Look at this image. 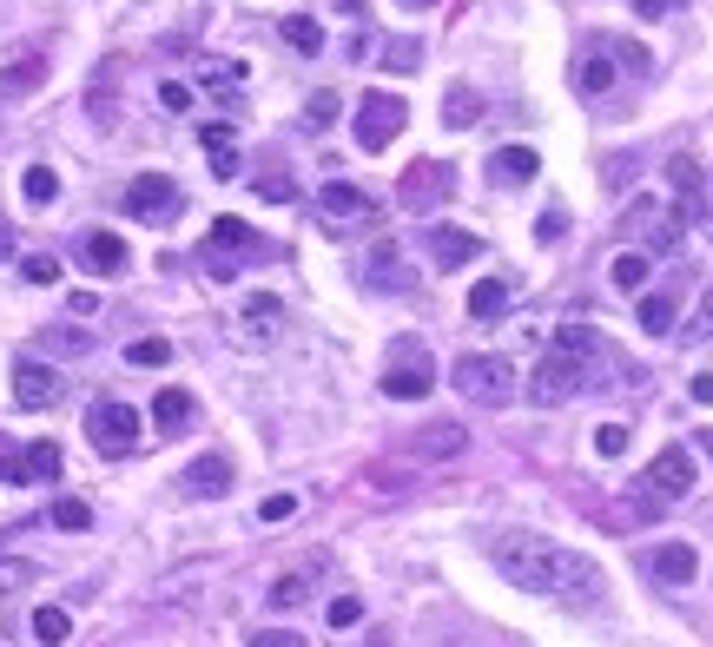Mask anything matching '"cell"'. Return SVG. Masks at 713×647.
Masks as SVG:
<instances>
[{
	"label": "cell",
	"instance_id": "cell-7",
	"mask_svg": "<svg viewBox=\"0 0 713 647\" xmlns=\"http://www.w3.org/2000/svg\"><path fill=\"white\" fill-rule=\"evenodd\" d=\"M450 192H456V172H450L443 159H417V165H403V179H397V198H403L410 218H430Z\"/></svg>",
	"mask_w": 713,
	"mask_h": 647
},
{
	"label": "cell",
	"instance_id": "cell-9",
	"mask_svg": "<svg viewBox=\"0 0 713 647\" xmlns=\"http://www.w3.org/2000/svg\"><path fill=\"white\" fill-rule=\"evenodd\" d=\"M403 119H410V106H403L397 93H364V99H357V145H364V152H383V145L403 132Z\"/></svg>",
	"mask_w": 713,
	"mask_h": 647
},
{
	"label": "cell",
	"instance_id": "cell-28",
	"mask_svg": "<svg viewBox=\"0 0 713 647\" xmlns=\"http://www.w3.org/2000/svg\"><path fill=\"white\" fill-rule=\"evenodd\" d=\"M79 251H86V265H93V271H106V278H112V271H126V245H119L112 231H86V245H79Z\"/></svg>",
	"mask_w": 713,
	"mask_h": 647
},
{
	"label": "cell",
	"instance_id": "cell-56",
	"mask_svg": "<svg viewBox=\"0 0 713 647\" xmlns=\"http://www.w3.org/2000/svg\"><path fill=\"white\" fill-rule=\"evenodd\" d=\"M0 251H7V231H0Z\"/></svg>",
	"mask_w": 713,
	"mask_h": 647
},
{
	"label": "cell",
	"instance_id": "cell-14",
	"mask_svg": "<svg viewBox=\"0 0 713 647\" xmlns=\"http://www.w3.org/2000/svg\"><path fill=\"white\" fill-rule=\"evenodd\" d=\"M238 251H258V231L245 225V218H218L212 225V238H205V265H212V278H231V258Z\"/></svg>",
	"mask_w": 713,
	"mask_h": 647
},
{
	"label": "cell",
	"instance_id": "cell-17",
	"mask_svg": "<svg viewBox=\"0 0 713 647\" xmlns=\"http://www.w3.org/2000/svg\"><path fill=\"white\" fill-rule=\"evenodd\" d=\"M179 489H185L192 503H218V496H231V463H225V456H198V463L179 476Z\"/></svg>",
	"mask_w": 713,
	"mask_h": 647
},
{
	"label": "cell",
	"instance_id": "cell-13",
	"mask_svg": "<svg viewBox=\"0 0 713 647\" xmlns=\"http://www.w3.org/2000/svg\"><path fill=\"white\" fill-rule=\"evenodd\" d=\"M284 331V298H271V291H251L245 304H238V324H231V337L238 344H271Z\"/></svg>",
	"mask_w": 713,
	"mask_h": 647
},
{
	"label": "cell",
	"instance_id": "cell-48",
	"mask_svg": "<svg viewBox=\"0 0 713 647\" xmlns=\"http://www.w3.org/2000/svg\"><path fill=\"white\" fill-rule=\"evenodd\" d=\"M159 106H165V112H185V106H192V86H185V79H165V86H159Z\"/></svg>",
	"mask_w": 713,
	"mask_h": 647
},
{
	"label": "cell",
	"instance_id": "cell-54",
	"mask_svg": "<svg viewBox=\"0 0 713 647\" xmlns=\"http://www.w3.org/2000/svg\"><path fill=\"white\" fill-rule=\"evenodd\" d=\"M7 582H26V569L13 562V569H0V595H7Z\"/></svg>",
	"mask_w": 713,
	"mask_h": 647
},
{
	"label": "cell",
	"instance_id": "cell-35",
	"mask_svg": "<svg viewBox=\"0 0 713 647\" xmlns=\"http://www.w3.org/2000/svg\"><path fill=\"white\" fill-rule=\"evenodd\" d=\"M20 192H26V205H53V198H60V179H53V165H26Z\"/></svg>",
	"mask_w": 713,
	"mask_h": 647
},
{
	"label": "cell",
	"instance_id": "cell-41",
	"mask_svg": "<svg viewBox=\"0 0 713 647\" xmlns=\"http://www.w3.org/2000/svg\"><path fill=\"white\" fill-rule=\"evenodd\" d=\"M53 529H93V509H86L79 496H60V503H53Z\"/></svg>",
	"mask_w": 713,
	"mask_h": 647
},
{
	"label": "cell",
	"instance_id": "cell-3",
	"mask_svg": "<svg viewBox=\"0 0 713 647\" xmlns=\"http://www.w3.org/2000/svg\"><path fill=\"white\" fill-rule=\"evenodd\" d=\"M430 390H436V357H430V344H423V337H397V344H390V364H383V397L423 403Z\"/></svg>",
	"mask_w": 713,
	"mask_h": 647
},
{
	"label": "cell",
	"instance_id": "cell-44",
	"mask_svg": "<svg viewBox=\"0 0 713 647\" xmlns=\"http://www.w3.org/2000/svg\"><path fill=\"white\" fill-rule=\"evenodd\" d=\"M245 647H311L298 628H258V635H245Z\"/></svg>",
	"mask_w": 713,
	"mask_h": 647
},
{
	"label": "cell",
	"instance_id": "cell-43",
	"mask_svg": "<svg viewBox=\"0 0 713 647\" xmlns=\"http://www.w3.org/2000/svg\"><path fill=\"white\" fill-rule=\"evenodd\" d=\"M628 436H635L628 423H602V430H595V450H602V456H628Z\"/></svg>",
	"mask_w": 713,
	"mask_h": 647
},
{
	"label": "cell",
	"instance_id": "cell-23",
	"mask_svg": "<svg viewBox=\"0 0 713 647\" xmlns=\"http://www.w3.org/2000/svg\"><path fill=\"white\" fill-rule=\"evenodd\" d=\"M152 423H159V430H165V436H179V430H185V423H192V397H185V390H179V384H165V390H159V397H152Z\"/></svg>",
	"mask_w": 713,
	"mask_h": 647
},
{
	"label": "cell",
	"instance_id": "cell-11",
	"mask_svg": "<svg viewBox=\"0 0 713 647\" xmlns=\"http://www.w3.org/2000/svg\"><path fill=\"white\" fill-rule=\"evenodd\" d=\"M126 212H132V218H145V225H172V212H179V185H172L165 172H139V179L126 185Z\"/></svg>",
	"mask_w": 713,
	"mask_h": 647
},
{
	"label": "cell",
	"instance_id": "cell-27",
	"mask_svg": "<svg viewBox=\"0 0 713 647\" xmlns=\"http://www.w3.org/2000/svg\"><path fill=\"white\" fill-rule=\"evenodd\" d=\"M53 476H60V443H26L13 483H53Z\"/></svg>",
	"mask_w": 713,
	"mask_h": 647
},
{
	"label": "cell",
	"instance_id": "cell-15",
	"mask_svg": "<svg viewBox=\"0 0 713 647\" xmlns=\"http://www.w3.org/2000/svg\"><path fill=\"white\" fill-rule=\"evenodd\" d=\"M489 179H496L503 192H522V185H536V179H542V159H536V145H503V152L489 159Z\"/></svg>",
	"mask_w": 713,
	"mask_h": 647
},
{
	"label": "cell",
	"instance_id": "cell-53",
	"mask_svg": "<svg viewBox=\"0 0 713 647\" xmlns=\"http://www.w3.org/2000/svg\"><path fill=\"white\" fill-rule=\"evenodd\" d=\"M688 397H694V403H713V377H694V384H688Z\"/></svg>",
	"mask_w": 713,
	"mask_h": 647
},
{
	"label": "cell",
	"instance_id": "cell-31",
	"mask_svg": "<svg viewBox=\"0 0 713 647\" xmlns=\"http://www.w3.org/2000/svg\"><path fill=\"white\" fill-rule=\"evenodd\" d=\"M397 265H403V251H397V238H383V245L370 251V284H377V291H397V284H403Z\"/></svg>",
	"mask_w": 713,
	"mask_h": 647
},
{
	"label": "cell",
	"instance_id": "cell-42",
	"mask_svg": "<svg viewBox=\"0 0 713 647\" xmlns=\"http://www.w3.org/2000/svg\"><path fill=\"white\" fill-rule=\"evenodd\" d=\"M258 198H271V205H284V198H298V185H291V172H258Z\"/></svg>",
	"mask_w": 713,
	"mask_h": 647
},
{
	"label": "cell",
	"instance_id": "cell-5",
	"mask_svg": "<svg viewBox=\"0 0 713 647\" xmlns=\"http://www.w3.org/2000/svg\"><path fill=\"white\" fill-rule=\"evenodd\" d=\"M588 370H595L588 357H575V351H549V357L536 364V377L522 384V397H529L536 410H562V403L588 384Z\"/></svg>",
	"mask_w": 713,
	"mask_h": 647
},
{
	"label": "cell",
	"instance_id": "cell-25",
	"mask_svg": "<svg viewBox=\"0 0 713 647\" xmlns=\"http://www.w3.org/2000/svg\"><path fill=\"white\" fill-rule=\"evenodd\" d=\"M198 139H205L212 172H218V179H238V139H231V126H205Z\"/></svg>",
	"mask_w": 713,
	"mask_h": 647
},
{
	"label": "cell",
	"instance_id": "cell-55",
	"mask_svg": "<svg viewBox=\"0 0 713 647\" xmlns=\"http://www.w3.org/2000/svg\"><path fill=\"white\" fill-rule=\"evenodd\" d=\"M337 13H350V20H364V0H337Z\"/></svg>",
	"mask_w": 713,
	"mask_h": 647
},
{
	"label": "cell",
	"instance_id": "cell-47",
	"mask_svg": "<svg viewBox=\"0 0 713 647\" xmlns=\"http://www.w3.org/2000/svg\"><path fill=\"white\" fill-rule=\"evenodd\" d=\"M707 337H713V291L701 298V311L688 317V344H707Z\"/></svg>",
	"mask_w": 713,
	"mask_h": 647
},
{
	"label": "cell",
	"instance_id": "cell-29",
	"mask_svg": "<svg viewBox=\"0 0 713 647\" xmlns=\"http://www.w3.org/2000/svg\"><path fill=\"white\" fill-rule=\"evenodd\" d=\"M284 46H298V53H324V26L311 20V13H284Z\"/></svg>",
	"mask_w": 713,
	"mask_h": 647
},
{
	"label": "cell",
	"instance_id": "cell-18",
	"mask_svg": "<svg viewBox=\"0 0 713 647\" xmlns=\"http://www.w3.org/2000/svg\"><path fill=\"white\" fill-rule=\"evenodd\" d=\"M648 575H655L661 589H688V582L701 575V556H694L688 542H661V549L648 556Z\"/></svg>",
	"mask_w": 713,
	"mask_h": 647
},
{
	"label": "cell",
	"instance_id": "cell-19",
	"mask_svg": "<svg viewBox=\"0 0 713 647\" xmlns=\"http://www.w3.org/2000/svg\"><path fill=\"white\" fill-rule=\"evenodd\" d=\"M317 575H324V556H311L304 569H284V575H278V582L264 589V602H271L278 615H284V608H304V602H311V582H317Z\"/></svg>",
	"mask_w": 713,
	"mask_h": 647
},
{
	"label": "cell",
	"instance_id": "cell-1",
	"mask_svg": "<svg viewBox=\"0 0 713 647\" xmlns=\"http://www.w3.org/2000/svg\"><path fill=\"white\" fill-rule=\"evenodd\" d=\"M489 562L509 575V589H529V595H549L555 589V569H562V549L549 542V536H529V529H509L496 549H489Z\"/></svg>",
	"mask_w": 713,
	"mask_h": 647
},
{
	"label": "cell",
	"instance_id": "cell-45",
	"mask_svg": "<svg viewBox=\"0 0 713 647\" xmlns=\"http://www.w3.org/2000/svg\"><path fill=\"white\" fill-rule=\"evenodd\" d=\"M562 231H569V212H562V205H549V212L536 218V238H542V245H555Z\"/></svg>",
	"mask_w": 713,
	"mask_h": 647
},
{
	"label": "cell",
	"instance_id": "cell-2",
	"mask_svg": "<svg viewBox=\"0 0 713 647\" xmlns=\"http://www.w3.org/2000/svg\"><path fill=\"white\" fill-rule=\"evenodd\" d=\"M456 390L476 403V410H503L522 384H516V364L509 357H496V351H469V357H456Z\"/></svg>",
	"mask_w": 713,
	"mask_h": 647
},
{
	"label": "cell",
	"instance_id": "cell-34",
	"mask_svg": "<svg viewBox=\"0 0 713 647\" xmlns=\"http://www.w3.org/2000/svg\"><path fill=\"white\" fill-rule=\"evenodd\" d=\"M641 331H648V337H668V331H674V298L648 291V298H641Z\"/></svg>",
	"mask_w": 713,
	"mask_h": 647
},
{
	"label": "cell",
	"instance_id": "cell-46",
	"mask_svg": "<svg viewBox=\"0 0 713 647\" xmlns=\"http://www.w3.org/2000/svg\"><path fill=\"white\" fill-rule=\"evenodd\" d=\"M357 622H364V602L357 595H337L331 602V628H357Z\"/></svg>",
	"mask_w": 713,
	"mask_h": 647
},
{
	"label": "cell",
	"instance_id": "cell-40",
	"mask_svg": "<svg viewBox=\"0 0 713 647\" xmlns=\"http://www.w3.org/2000/svg\"><path fill=\"white\" fill-rule=\"evenodd\" d=\"M86 344H93V337H86V331H66V324H53V331L40 337V351H53V357H79Z\"/></svg>",
	"mask_w": 713,
	"mask_h": 647
},
{
	"label": "cell",
	"instance_id": "cell-50",
	"mask_svg": "<svg viewBox=\"0 0 713 647\" xmlns=\"http://www.w3.org/2000/svg\"><path fill=\"white\" fill-rule=\"evenodd\" d=\"M291 509H298V496H264V503H258V516H264V522H284Z\"/></svg>",
	"mask_w": 713,
	"mask_h": 647
},
{
	"label": "cell",
	"instance_id": "cell-21",
	"mask_svg": "<svg viewBox=\"0 0 713 647\" xmlns=\"http://www.w3.org/2000/svg\"><path fill=\"white\" fill-rule=\"evenodd\" d=\"M40 86H46V60H40V53L0 66V99H26V93H40Z\"/></svg>",
	"mask_w": 713,
	"mask_h": 647
},
{
	"label": "cell",
	"instance_id": "cell-4",
	"mask_svg": "<svg viewBox=\"0 0 713 647\" xmlns=\"http://www.w3.org/2000/svg\"><path fill=\"white\" fill-rule=\"evenodd\" d=\"M688 489H694V450H688V443H668V450L641 470V516H655V509H668V503H688Z\"/></svg>",
	"mask_w": 713,
	"mask_h": 647
},
{
	"label": "cell",
	"instance_id": "cell-57",
	"mask_svg": "<svg viewBox=\"0 0 713 647\" xmlns=\"http://www.w3.org/2000/svg\"><path fill=\"white\" fill-rule=\"evenodd\" d=\"M410 7H430V0H410Z\"/></svg>",
	"mask_w": 713,
	"mask_h": 647
},
{
	"label": "cell",
	"instance_id": "cell-22",
	"mask_svg": "<svg viewBox=\"0 0 713 647\" xmlns=\"http://www.w3.org/2000/svg\"><path fill=\"white\" fill-rule=\"evenodd\" d=\"M608 86H615V60H608L602 46H588V53L575 60V93L595 99V93H608Z\"/></svg>",
	"mask_w": 713,
	"mask_h": 647
},
{
	"label": "cell",
	"instance_id": "cell-12",
	"mask_svg": "<svg viewBox=\"0 0 713 647\" xmlns=\"http://www.w3.org/2000/svg\"><path fill=\"white\" fill-rule=\"evenodd\" d=\"M60 397H66V377L53 364H40V357H20L13 364V403L20 410H53Z\"/></svg>",
	"mask_w": 713,
	"mask_h": 647
},
{
	"label": "cell",
	"instance_id": "cell-20",
	"mask_svg": "<svg viewBox=\"0 0 713 647\" xmlns=\"http://www.w3.org/2000/svg\"><path fill=\"white\" fill-rule=\"evenodd\" d=\"M463 430L456 423H423L417 436H410V456H423V463H450V456H463Z\"/></svg>",
	"mask_w": 713,
	"mask_h": 647
},
{
	"label": "cell",
	"instance_id": "cell-26",
	"mask_svg": "<svg viewBox=\"0 0 713 647\" xmlns=\"http://www.w3.org/2000/svg\"><path fill=\"white\" fill-rule=\"evenodd\" d=\"M503 311H509V278L469 284V317H476V324H489V317H503Z\"/></svg>",
	"mask_w": 713,
	"mask_h": 647
},
{
	"label": "cell",
	"instance_id": "cell-30",
	"mask_svg": "<svg viewBox=\"0 0 713 647\" xmlns=\"http://www.w3.org/2000/svg\"><path fill=\"white\" fill-rule=\"evenodd\" d=\"M668 179H674V192H681V218H694V212H701V165H694V159H674Z\"/></svg>",
	"mask_w": 713,
	"mask_h": 647
},
{
	"label": "cell",
	"instance_id": "cell-10",
	"mask_svg": "<svg viewBox=\"0 0 713 647\" xmlns=\"http://www.w3.org/2000/svg\"><path fill=\"white\" fill-rule=\"evenodd\" d=\"M317 212H324L331 231H364V225H377L370 192H364V185H344V179H331V185L317 192Z\"/></svg>",
	"mask_w": 713,
	"mask_h": 647
},
{
	"label": "cell",
	"instance_id": "cell-33",
	"mask_svg": "<svg viewBox=\"0 0 713 647\" xmlns=\"http://www.w3.org/2000/svg\"><path fill=\"white\" fill-rule=\"evenodd\" d=\"M66 635H73L66 608H53V602H46V608H33V641H40V647H60Z\"/></svg>",
	"mask_w": 713,
	"mask_h": 647
},
{
	"label": "cell",
	"instance_id": "cell-49",
	"mask_svg": "<svg viewBox=\"0 0 713 647\" xmlns=\"http://www.w3.org/2000/svg\"><path fill=\"white\" fill-rule=\"evenodd\" d=\"M615 53H622V66H628V73H648V46H635V40H615Z\"/></svg>",
	"mask_w": 713,
	"mask_h": 647
},
{
	"label": "cell",
	"instance_id": "cell-24",
	"mask_svg": "<svg viewBox=\"0 0 713 647\" xmlns=\"http://www.w3.org/2000/svg\"><path fill=\"white\" fill-rule=\"evenodd\" d=\"M476 119H483V93H476V86H450V93H443V126L463 132V126H476Z\"/></svg>",
	"mask_w": 713,
	"mask_h": 647
},
{
	"label": "cell",
	"instance_id": "cell-32",
	"mask_svg": "<svg viewBox=\"0 0 713 647\" xmlns=\"http://www.w3.org/2000/svg\"><path fill=\"white\" fill-rule=\"evenodd\" d=\"M648 251H615V265H608V278H615V291H641L648 284Z\"/></svg>",
	"mask_w": 713,
	"mask_h": 647
},
{
	"label": "cell",
	"instance_id": "cell-8",
	"mask_svg": "<svg viewBox=\"0 0 713 647\" xmlns=\"http://www.w3.org/2000/svg\"><path fill=\"white\" fill-rule=\"evenodd\" d=\"M562 608H602V595H608V575L588 562V556H575V549H562V569H555V589H549Z\"/></svg>",
	"mask_w": 713,
	"mask_h": 647
},
{
	"label": "cell",
	"instance_id": "cell-51",
	"mask_svg": "<svg viewBox=\"0 0 713 647\" xmlns=\"http://www.w3.org/2000/svg\"><path fill=\"white\" fill-rule=\"evenodd\" d=\"M13 476H20V450L0 436V483H13Z\"/></svg>",
	"mask_w": 713,
	"mask_h": 647
},
{
	"label": "cell",
	"instance_id": "cell-16",
	"mask_svg": "<svg viewBox=\"0 0 713 647\" xmlns=\"http://www.w3.org/2000/svg\"><path fill=\"white\" fill-rule=\"evenodd\" d=\"M430 258H436L443 271L476 265V258H483V238H476V231H463V225H430Z\"/></svg>",
	"mask_w": 713,
	"mask_h": 647
},
{
	"label": "cell",
	"instance_id": "cell-6",
	"mask_svg": "<svg viewBox=\"0 0 713 647\" xmlns=\"http://www.w3.org/2000/svg\"><path fill=\"white\" fill-rule=\"evenodd\" d=\"M86 436H93L99 456H132V450H139V410L119 403V397H99V403L86 410Z\"/></svg>",
	"mask_w": 713,
	"mask_h": 647
},
{
	"label": "cell",
	"instance_id": "cell-38",
	"mask_svg": "<svg viewBox=\"0 0 713 647\" xmlns=\"http://www.w3.org/2000/svg\"><path fill=\"white\" fill-rule=\"evenodd\" d=\"M337 112H344V99H337V93H311L304 126H311V132H324V126H337Z\"/></svg>",
	"mask_w": 713,
	"mask_h": 647
},
{
	"label": "cell",
	"instance_id": "cell-52",
	"mask_svg": "<svg viewBox=\"0 0 713 647\" xmlns=\"http://www.w3.org/2000/svg\"><path fill=\"white\" fill-rule=\"evenodd\" d=\"M674 7H681V0H635L641 20H661V13H674Z\"/></svg>",
	"mask_w": 713,
	"mask_h": 647
},
{
	"label": "cell",
	"instance_id": "cell-39",
	"mask_svg": "<svg viewBox=\"0 0 713 647\" xmlns=\"http://www.w3.org/2000/svg\"><path fill=\"white\" fill-rule=\"evenodd\" d=\"M20 278H26V284H60V258H53V251H26V258H20Z\"/></svg>",
	"mask_w": 713,
	"mask_h": 647
},
{
	"label": "cell",
	"instance_id": "cell-36",
	"mask_svg": "<svg viewBox=\"0 0 713 647\" xmlns=\"http://www.w3.org/2000/svg\"><path fill=\"white\" fill-rule=\"evenodd\" d=\"M126 364H139V370H165V364H172V344H165V337H139V344H126Z\"/></svg>",
	"mask_w": 713,
	"mask_h": 647
},
{
	"label": "cell",
	"instance_id": "cell-37",
	"mask_svg": "<svg viewBox=\"0 0 713 647\" xmlns=\"http://www.w3.org/2000/svg\"><path fill=\"white\" fill-rule=\"evenodd\" d=\"M377 66H390V73L423 66V40H383V60H377Z\"/></svg>",
	"mask_w": 713,
	"mask_h": 647
}]
</instances>
